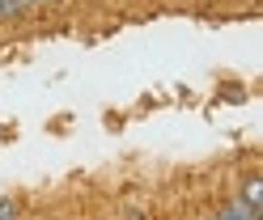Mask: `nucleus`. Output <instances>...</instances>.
<instances>
[{
    "mask_svg": "<svg viewBox=\"0 0 263 220\" xmlns=\"http://www.w3.org/2000/svg\"><path fill=\"white\" fill-rule=\"evenodd\" d=\"M13 216V203H0V220H9Z\"/></svg>",
    "mask_w": 263,
    "mask_h": 220,
    "instance_id": "7ed1b4c3",
    "label": "nucleus"
},
{
    "mask_svg": "<svg viewBox=\"0 0 263 220\" xmlns=\"http://www.w3.org/2000/svg\"><path fill=\"white\" fill-rule=\"evenodd\" d=\"M26 5H30V0H26Z\"/></svg>",
    "mask_w": 263,
    "mask_h": 220,
    "instance_id": "20e7f679",
    "label": "nucleus"
},
{
    "mask_svg": "<svg viewBox=\"0 0 263 220\" xmlns=\"http://www.w3.org/2000/svg\"><path fill=\"white\" fill-rule=\"evenodd\" d=\"M212 220H259V208H251L246 199H234V203H225Z\"/></svg>",
    "mask_w": 263,
    "mask_h": 220,
    "instance_id": "f257e3e1",
    "label": "nucleus"
},
{
    "mask_svg": "<svg viewBox=\"0 0 263 220\" xmlns=\"http://www.w3.org/2000/svg\"><path fill=\"white\" fill-rule=\"evenodd\" d=\"M242 199L251 203V208H259V199H263V178H259V174H255L251 182H246V195H242Z\"/></svg>",
    "mask_w": 263,
    "mask_h": 220,
    "instance_id": "f03ea898",
    "label": "nucleus"
}]
</instances>
